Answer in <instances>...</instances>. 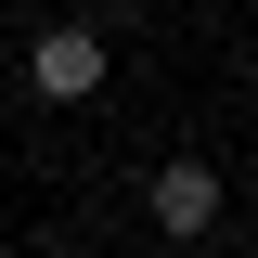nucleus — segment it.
<instances>
[{"instance_id":"nucleus-1","label":"nucleus","mask_w":258,"mask_h":258,"mask_svg":"<svg viewBox=\"0 0 258 258\" xmlns=\"http://www.w3.org/2000/svg\"><path fill=\"white\" fill-rule=\"evenodd\" d=\"M142 207H155V232H168V245H207V232H220V207H232V181H220V168H194V155H168Z\"/></svg>"},{"instance_id":"nucleus-2","label":"nucleus","mask_w":258,"mask_h":258,"mask_svg":"<svg viewBox=\"0 0 258 258\" xmlns=\"http://www.w3.org/2000/svg\"><path fill=\"white\" fill-rule=\"evenodd\" d=\"M26 91L39 103H91L103 91V26H39L26 39Z\"/></svg>"},{"instance_id":"nucleus-3","label":"nucleus","mask_w":258,"mask_h":258,"mask_svg":"<svg viewBox=\"0 0 258 258\" xmlns=\"http://www.w3.org/2000/svg\"><path fill=\"white\" fill-rule=\"evenodd\" d=\"M245 232H258V181H245Z\"/></svg>"}]
</instances>
